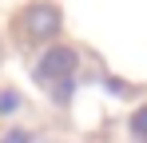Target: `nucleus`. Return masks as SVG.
I'll list each match as a JSON object with an SVG mask.
<instances>
[{
  "instance_id": "obj_5",
  "label": "nucleus",
  "mask_w": 147,
  "mask_h": 143,
  "mask_svg": "<svg viewBox=\"0 0 147 143\" xmlns=\"http://www.w3.org/2000/svg\"><path fill=\"white\" fill-rule=\"evenodd\" d=\"M8 143H24V135H20V131H12V135H8Z\"/></svg>"
},
{
  "instance_id": "obj_2",
  "label": "nucleus",
  "mask_w": 147,
  "mask_h": 143,
  "mask_svg": "<svg viewBox=\"0 0 147 143\" xmlns=\"http://www.w3.org/2000/svg\"><path fill=\"white\" fill-rule=\"evenodd\" d=\"M56 24H60V16H56V8H28L24 12V28L32 32V36H52L56 32Z\"/></svg>"
},
{
  "instance_id": "obj_3",
  "label": "nucleus",
  "mask_w": 147,
  "mask_h": 143,
  "mask_svg": "<svg viewBox=\"0 0 147 143\" xmlns=\"http://www.w3.org/2000/svg\"><path fill=\"white\" fill-rule=\"evenodd\" d=\"M12 107H16V95L4 92V95H0V111H12Z\"/></svg>"
},
{
  "instance_id": "obj_1",
  "label": "nucleus",
  "mask_w": 147,
  "mask_h": 143,
  "mask_svg": "<svg viewBox=\"0 0 147 143\" xmlns=\"http://www.w3.org/2000/svg\"><path fill=\"white\" fill-rule=\"evenodd\" d=\"M72 68H76V52H68V48H56V52H48V56L40 60V76H44V80L68 76Z\"/></svg>"
},
{
  "instance_id": "obj_4",
  "label": "nucleus",
  "mask_w": 147,
  "mask_h": 143,
  "mask_svg": "<svg viewBox=\"0 0 147 143\" xmlns=\"http://www.w3.org/2000/svg\"><path fill=\"white\" fill-rule=\"evenodd\" d=\"M135 131H147V111H139V115H135Z\"/></svg>"
}]
</instances>
